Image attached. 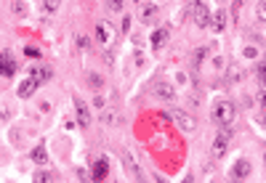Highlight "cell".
<instances>
[{"label": "cell", "mask_w": 266, "mask_h": 183, "mask_svg": "<svg viewBox=\"0 0 266 183\" xmlns=\"http://www.w3.org/2000/svg\"><path fill=\"white\" fill-rule=\"evenodd\" d=\"M235 117H237L235 104H229V101H218L216 106H213V120H216L218 125H232V122H235Z\"/></svg>", "instance_id": "1"}, {"label": "cell", "mask_w": 266, "mask_h": 183, "mask_svg": "<svg viewBox=\"0 0 266 183\" xmlns=\"http://www.w3.org/2000/svg\"><path fill=\"white\" fill-rule=\"evenodd\" d=\"M232 135H235V130H232L229 125H221V130H218L216 141H213V159H221V157L226 154V146H229Z\"/></svg>", "instance_id": "2"}, {"label": "cell", "mask_w": 266, "mask_h": 183, "mask_svg": "<svg viewBox=\"0 0 266 183\" xmlns=\"http://www.w3.org/2000/svg\"><path fill=\"white\" fill-rule=\"evenodd\" d=\"M165 117H171L176 125L184 130V133H192V130H197V122H194V117H189L184 112V109H171V112H165Z\"/></svg>", "instance_id": "3"}, {"label": "cell", "mask_w": 266, "mask_h": 183, "mask_svg": "<svg viewBox=\"0 0 266 183\" xmlns=\"http://www.w3.org/2000/svg\"><path fill=\"white\" fill-rule=\"evenodd\" d=\"M189 14L197 27H207V22H210V11H207L203 0H189Z\"/></svg>", "instance_id": "4"}, {"label": "cell", "mask_w": 266, "mask_h": 183, "mask_svg": "<svg viewBox=\"0 0 266 183\" xmlns=\"http://www.w3.org/2000/svg\"><path fill=\"white\" fill-rule=\"evenodd\" d=\"M16 75V58L11 51H0V77H14Z\"/></svg>", "instance_id": "5"}, {"label": "cell", "mask_w": 266, "mask_h": 183, "mask_svg": "<svg viewBox=\"0 0 266 183\" xmlns=\"http://www.w3.org/2000/svg\"><path fill=\"white\" fill-rule=\"evenodd\" d=\"M35 90H37V80H35V77H27V80H22V85L16 88V96H19V99H30Z\"/></svg>", "instance_id": "6"}, {"label": "cell", "mask_w": 266, "mask_h": 183, "mask_svg": "<svg viewBox=\"0 0 266 183\" xmlns=\"http://www.w3.org/2000/svg\"><path fill=\"white\" fill-rule=\"evenodd\" d=\"M232 178H237V181H242V178H248L250 175V162L248 159H237L235 165H232Z\"/></svg>", "instance_id": "7"}, {"label": "cell", "mask_w": 266, "mask_h": 183, "mask_svg": "<svg viewBox=\"0 0 266 183\" xmlns=\"http://www.w3.org/2000/svg\"><path fill=\"white\" fill-rule=\"evenodd\" d=\"M154 96L163 99V101H173L176 90H173V85H168V82H157V85H154Z\"/></svg>", "instance_id": "8"}, {"label": "cell", "mask_w": 266, "mask_h": 183, "mask_svg": "<svg viewBox=\"0 0 266 183\" xmlns=\"http://www.w3.org/2000/svg\"><path fill=\"white\" fill-rule=\"evenodd\" d=\"M30 77H35L37 85H43L45 80H51V69L45 67V64H37V67H32V69H30Z\"/></svg>", "instance_id": "9"}, {"label": "cell", "mask_w": 266, "mask_h": 183, "mask_svg": "<svg viewBox=\"0 0 266 183\" xmlns=\"http://www.w3.org/2000/svg\"><path fill=\"white\" fill-rule=\"evenodd\" d=\"M75 109H77V122H80L83 128H88V125H90V112H88V106H86L80 99H77V101H75Z\"/></svg>", "instance_id": "10"}, {"label": "cell", "mask_w": 266, "mask_h": 183, "mask_svg": "<svg viewBox=\"0 0 266 183\" xmlns=\"http://www.w3.org/2000/svg\"><path fill=\"white\" fill-rule=\"evenodd\" d=\"M107 173H109V162L104 159V157H101V159H96L93 162V181H104V178H107Z\"/></svg>", "instance_id": "11"}, {"label": "cell", "mask_w": 266, "mask_h": 183, "mask_svg": "<svg viewBox=\"0 0 266 183\" xmlns=\"http://www.w3.org/2000/svg\"><path fill=\"white\" fill-rule=\"evenodd\" d=\"M30 157H32V162H37V165H45V162H48V152H45V146H35L30 152Z\"/></svg>", "instance_id": "12"}, {"label": "cell", "mask_w": 266, "mask_h": 183, "mask_svg": "<svg viewBox=\"0 0 266 183\" xmlns=\"http://www.w3.org/2000/svg\"><path fill=\"white\" fill-rule=\"evenodd\" d=\"M207 24H213V29L221 32V29L226 27V14H224V11H216V14L210 16V22H207Z\"/></svg>", "instance_id": "13"}, {"label": "cell", "mask_w": 266, "mask_h": 183, "mask_svg": "<svg viewBox=\"0 0 266 183\" xmlns=\"http://www.w3.org/2000/svg\"><path fill=\"white\" fill-rule=\"evenodd\" d=\"M207 53H210V48H205V45L194 51V53H192V69H200V64H203V58H205Z\"/></svg>", "instance_id": "14"}, {"label": "cell", "mask_w": 266, "mask_h": 183, "mask_svg": "<svg viewBox=\"0 0 266 183\" xmlns=\"http://www.w3.org/2000/svg\"><path fill=\"white\" fill-rule=\"evenodd\" d=\"M168 35H171V29H168V27L157 29V32H154V35H152V45H154V48H160V45H163V43L168 40Z\"/></svg>", "instance_id": "15"}, {"label": "cell", "mask_w": 266, "mask_h": 183, "mask_svg": "<svg viewBox=\"0 0 266 183\" xmlns=\"http://www.w3.org/2000/svg\"><path fill=\"white\" fill-rule=\"evenodd\" d=\"M154 14H157V5H144V8H141V19H144V22H149V19H152Z\"/></svg>", "instance_id": "16"}, {"label": "cell", "mask_w": 266, "mask_h": 183, "mask_svg": "<svg viewBox=\"0 0 266 183\" xmlns=\"http://www.w3.org/2000/svg\"><path fill=\"white\" fill-rule=\"evenodd\" d=\"M96 35H99V40H101V43H107V40H109V29L104 27V24H96Z\"/></svg>", "instance_id": "17"}, {"label": "cell", "mask_w": 266, "mask_h": 183, "mask_svg": "<svg viewBox=\"0 0 266 183\" xmlns=\"http://www.w3.org/2000/svg\"><path fill=\"white\" fill-rule=\"evenodd\" d=\"M107 8L109 11H122L125 8V0H107Z\"/></svg>", "instance_id": "18"}, {"label": "cell", "mask_w": 266, "mask_h": 183, "mask_svg": "<svg viewBox=\"0 0 266 183\" xmlns=\"http://www.w3.org/2000/svg\"><path fill=\"white\" fill-rule=\"evenodd\" d=\"M77 48H83V51H88L90 48V40L86 35H77Z\"/></svg>", "instance_id": "19"}, {"label": "cell", "mask_w": 266, "mask_h": 183, "mask_svg": "<svg viewBox=\"0 0 266 183\" xmlns=\"http://www.w3.org/2000/svg\"><path fill=\"white\" fill-rule=\"evenodd\" d=\"M264 3H266V0H258V22H261V24H264V19H266V5Z\"/></svg>", "instance_id": "20"}, {"label": "cell", "mask_w": 266, "mask_h": 183, "mask_svg": "<svg viewBox=\"0 0 266 183\" xmlns=\"http://www.w3.org/2000/svg\"><path fill=\"white\" fill-rule=\"evenodd\" d=\"M59 3H61V0H45V11H56V8H59Z\"/></svg>", "instance_id": "21"}, {"label": "cell", "mask_w": 266, "mask_h": 183, "mask_svg": "<svg viewBox=\"0 0 266 183\" xmlns=\"http://www.w3.org/2000/svg\"><path fill=\"white\" fill-rule=\"evenodd\" d=\"M11 117V112H8V106H0V122H5Z\"/></svg>", "instance_id": "22"}, {"label": "cell", "mask_w": 266, "mask_h": 183, "mask_svg": "<svg viewBox=\"0 0 266 183\" xmlns=\"http://www.w3.org/2000/svg\"><path fill=\"white\" fill-rule=\"evenodd\" d=\"M35 181L40 183V181H51V175L48 173H35Z\"/></svg>", "instance_id": "23"}, {"label": "cell", "mask_w": 266, "mask_h": 183, "mask_svg": "<svg viewBox=\"0 0 266 183\" xmlns=\"http://www.w3.org/2000/svg\"><path fill=\"white\" fill-rule=\"evenodd\" d=\"M88 80H90V85H93V88H99V85H101V77H96V75H90Z\"/></svg>", "instance_id": "24"}, {"label": "cell", "mask_w": 266, "mask_h": 183, "mask_svg": "<svg viewBox=\"0 0 266 183\" xmlns=\"http://www.w3.org/2000/svg\"><path fill=\"white\" fill-rule=\"evenodd\" d=\"M128 27H131V16L122 19V32H128Z\"/></svg>", "instance_id": "25"}, {"label": "cell", "mask_w": 266, "mask_h": 183, "mask_svg": "<svg viewBox=\"0 0 266 183\" xmlns=\"http://www.w3.org/2000/svg\"><path fill=\"white\" fill-rule=\"evenodd\" d=\"M24 53H27V56H40V51H37V48H27Z\"/></svg>", "instance_id": "26"}]
</instances>
